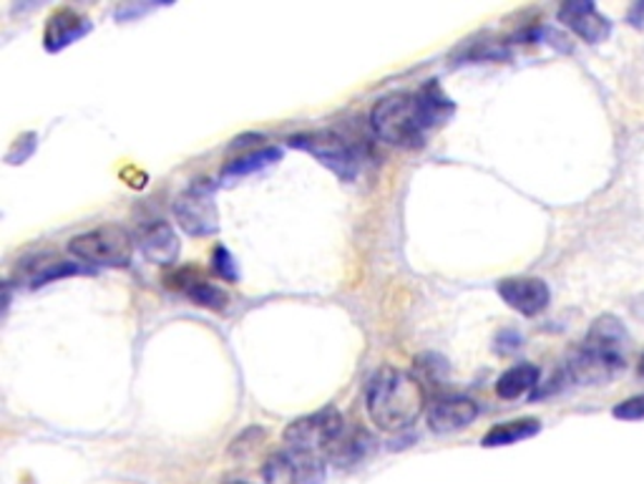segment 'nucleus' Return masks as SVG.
I'll return each mask as SVG.
<instances>
[{
    "mask_svg": "<svg viewBox=\"0 0 644 484\" xmlns=\"http://www.w3.org/2000/svg\"><path fill=\"white\" fill-rule=\"evenodd\" d=\"M451 114L453 101L436 81H430L418 92L390 94L380 99L370 111V129L388 147L421 149Z\"/></svg>",
    "mask_w": 644,
    "mask_h": 484,
    "instance_id": "f257e3e1",
    "label": "nucleus"
},
{
    "mask_svg": "<svg viewBox=\"0 0 644 484\" xmlns=\"http://www.w3.org/2000/svg\"><path fill=\"white\" fill-rule=\"evenodd\" d=\"M423 403H426V389L421 378L396 366L375 371L365 389V409L370 422L386 434L411 429L423 414Z\"/></svg>",
    "mask_w": 644,
    "mask_h": 484,
    "instance_id": "f03ea898",
    "label": "nucleus"
},
{
    "mask_svg": "<svg viewBox=\"0 0 644 484\" xmlns=\"http://www.w3.org/2000/svg\"><path fill=\"white\" fill-rule=\"evenodd\" d=\"M624 323L615 316L597 318L574 356L567 361L564 378L582 386L607 384L624 371Z\"/></svg>",
    "mask_w": 644,
    "mask_h": 484,
    "instance_id": "7ed1b4c3",
    "label": "nucleus"
},
{
    "mask_svg": "<svg viewBox=\"0 0 644 484\" xmlns=\"http://www.w3.org/2000/svg\"><path fill=\"white\" fill-rule=\"evenodd\" d=\"M69 253L86 265L104 268H129L134 257V240L121 225H101V228L81 232L71 238Z\"/></svg>",
    "mask_w": 644,
    "mask_h": 484,
    "instance_id": "20e7f679",
    "label": "nucleus"
},
{
    "mask_svg": "<svg viewBox=\"0 0 644 484\" xmlns=\"http://www.w3.org/2000/svg\"><path fill=\"white\" fill-rule=\"evenodd\" d=\"M290 147L303 149L307 155H313L323 167H328L332 174H338L340 180L353 182L363 169V152L357 144H353L338 132L323 129V132H305L295 134L290 140Z\"/></svg>",
    "mask_w": 644,
    "mask_h": 484,
    "instance_id": "39448f33",
    "label": "nucleus"
},
{
    "mask_svg": "<svg viewBox=\"0 0 644 484\" xmlns=\"http://www.w3.org/2000/svg\"><path fill=\"white\" fill-rule=\"evenodd\" d=\"M345 416L340 414L336 407H328L315 414L300 416L284 429V441L288 447L313 451V455L323 457L325 462H330V455L336 451L342 434L348 432Z\"/></svg>",
    "mask_w": 644,
    "mask_h": 484,
    "instance_id": "423d86ee",
    "label": "nucleus"
},
{
    "mask_svg": "<svg viewBox=\"0 0 644 484\" xmlns=\"http://www.w3.org/2000/svg\"><path fill=\"white\" fill-rule=\"evenodd\" d=\"M177 225L186 235L207 238L219 230V213L215 205V184L197 180L190 184L174 202Z\"/></svg>",
    "mask_w": 644,
    "mask_h": 484,
    "instance_id": "0eeeda50",
    "label": "nucleus"
},
{
    "mask_svg": "<svg viewBox=\"0 0 644 484\" xmlns=\"http://www.w3.org/2000/svg\"><path fill=\"white\" fill-rule=\"evenodd\" d=\"M328 477V462L313 451L284 447L263 467L265 484H323Z\"/></svg>",
    "mask_w": 644,
    "mask_h": 484,
    "instance_id": "6e6552de",
    "label": "nucleus"
},
{
    "mask_svg": "<svg viewBox=\"0 0 644 484\" xmlns=\"http://www.w3.org/2000/svg\"><path fill=\"white\" fill-rule=\"evenodd\" d=\"M496 290L509 308L528 318L544 313L551 301L549 286L542 278H507L496 286Z\"/></svg>",
    "mask_w": 644,
    "mask_h": 484,
    "instance_id": "1a4fd4ad",
    "label": "nucleus"
},
{
    "mask_svg": "<svg viewBox=\"0 0 644 484\" xmlns=\"http://www.w3.org/2000/svg\"><path fill=\"white\" fill-rule=\"evenodd\" d=\"M559 21L567 28H572L579 38H584L586 44H602L611 34L607 15H602L599 8L590 0H569L559 8Z\"/></svg>",
    "mask_w": 644,
    "mask_h": 484,
    "instance_id": "9d476101",
    "label": "nucleus"
},
{
    "mask_svg": "<svg viewBox=\"0 0 644 484\" xmlns=\"http://www.w3.org/2000/svg\"><path fill=\"white\" fill-rule=\"evenodd\" d=\"M478 419V403L469 397H443L428 409V426L436 434H451L466 429Z\"/></svg>",
    "mask_w": 644,
    "mask_h": 484,
    "instance_id": "9b49d317",
    "label": "nucleus"
},
{
    "mask_svg": "<svg viewBox=\"0 0 644 484\" xmlns=\"http://www.w3.org/2000/svg\"><path fill=\"white\" fill-rule=\"evenodd\" d=\"M92 34V21L86 15L73 11V8H61L48 19L44 28V46L48 53H59L63 48Z\"/></svg>",
    "mask_w": 644,
    "mask_h": 484,
    "instance_id": "f8f14e48",
    "label": "nucleus"
},
{
    "mask_svg": "<svg viewBox=\"0 0 644 484\" xmlns=\"http://www.w3.org/2000/svg\"><path fill=\"white\" fill-rule=\"evenodd\" d=\"M138 247H142V255L154 265H174L179 257V238L177 232L171 230V225L165 220L146 222L142 230H138Z\"/></svg>",
    "mask_w": 644,
    "mask_h": 484,
    "instance_id": "ddd939ff",
    "label": "nucleus"
},
{
    "mask_svg": "<svg viewBox=\"0 0 644 484\" xmlns=\"http://www.w3.org/2000/svg\"><path fill=\"white\" fill-rule=\"evenodd\" d=\"M169 282L179 290V293H184L186 298H190L192 303L202 305V308L224 311L227 303H230V295H227L222 288H217L215 282L194 276V270L179 273V276L169 278Z\"/></svg>",
    "mask_w": 644,
    "mask_h": 484,
    "instance_id": "4468645a",
    "label": "nucleus"
},
{
    "mask_svg": "<svg viewBox=\"0 0 644 484\" xmlns=\"http://www.w3.org/2000/svg\"><path fill=\"white\" fill-rule=\"evenodd\" d=\"M84 273H92L84 268L81 263H71V261H59V257H38L36 263L23 265V280L28 282L31 288L46 286V282L66 278V276H84Z\"/></svg>",
    "mask_w": 644,
    "mask_h": 484,
    "instance_id": "2eb2a0df",
    "label": "nucleus"
},
{
    "mask_svg": "<svg viewBox=\"0 0 644 484\" xmlns=\"http://www.w3.org/2000/svg\"><path fill=\"white\" fill-rule=\"evenodd\" d=\"M373 437L361 426H348V432L342 434V439L338 441L336 451L330 455V462L328 464H336V467H353V464H361L368 459V455L373 451Z\"/></svg>",
    "mask_w": 644,
    "mask_h": 484,
    "instance_id": "dca6fc26",
    "label": "nucleus"
},
{
    "mask_svg": "<svg viewBox=\"0 0 644 484\" xmlns=\"http://www.w3.org/2000/svg\"><path fill=\"white\" fill-rule=\"evenodd\" d=\"M539 376H542V371H539V366H534V363H517V366L507 368L499 376V382H496V394H499V399L513 401V399L524 397V394H528L532 389H536Z\"/></svg>",
    "mask_w": 644,
    "mask_h": 484,
    "instance_id": "f3484780",
    "label": "nucleus"
},
{
    "mask_svg": "<svg viewBox=\"0 0 644 484\" xmlns=\"http://www.w3.org/2000/svg\"><path fill=\"white\" fill-rule=\"evenodd\" d=\"M542 432L539 419H517V422H503L491 426L481 439V447L496 449V447H509V444L532 439Z\"/></svg>",
    "mask_w": 644,
    "mask_h": 484,
    "instance_id": "a211bd4d",
    "label": "nucleus"
},
{
    "mask_svg": "<svg viewBox=\"0 0 644 484\" xmlns=\"http://www.w3.org/2000/svg\"><path fill=\"white\" fill-rule=\"evenodd\" d=\"M280 157H282V152L275 149V147L257 149V152H252V155H244L240 159L230 161V165L222 169V177H224V180H230V177H244V174L259 172V169L275 165V161Z\"/></svg>",
    "mask_w": 644,
    "mask_h": 484,
    "instance_id": "6ab92c4d",
    "label": "nucleus"
},
{
    "mask_svg": "<svg viewBox=\"0 0 644 484\" xmlns=\"http://www.w3.org/2000/svg\"><path fill=\"white\" fill-rule=\"evenodd\" d=\"M211 270L217 273L219 278L227 280V282H238L240 280V270H238V263H234L232 253L222 245H217L211 250Z\"/></svg>",
    "mask_w": 644,
    "mask_h": 484,
    "instance_id": "aec40b11",
    "label": "nucleus"
},
{
    "mask_svg": "<svg viewBox=\"0 0 644 484\" xmlns=\"http://www.w3.org/2000/svg\"><path fill=\"white\" fill-rule=\"evenodd\" d=\"M611 414L622 419V422H640V419H644V394H637V397L617 403V407L611 409Z\"/></svg>",
    "mask_w": 644,
    "mask_h": 484,
    "instance_id": "412c9836",
    "label": "nucleus"
},
{
    "mask_svg": "<svg viewBox=\"0 0 644 484\" xmlns=\"http://www.w3.org/2000/svg\"><path fill=\"white\" fill-rule=\"evenodd\" d=\"M630 23L637 28H644V3H637L630 11Z\"/></svg>",
    "mask_w": 644,
    "mask_h": 484,
    "instance_id": "4be33fe9",
    "label": "nucleus"
},
{
    "mask_svg": "<svg viewBox=\"0 0 644 484\" xmlns=\"http://www.w3.org/2000/svg\"><path fill=\"white\" fill-rule=\"evenodd\" d=\"M640 374H642V376H644V359H642V361H640Z\"/></svg>",
    "mask_w": 644,
    "mask_h": 484,
    "instance_id": "5701e85b",
    "label": "nucleus"
},
{
    "mask_svg": "<svg viewBox=\"0 0 644 484\" xmlns=\"http://www.w3.org/2000/svg\"><path fill=\"white\" fill-rule=\"evenodd\" d=\"M232 484H247V482H232Z\"/></svg>",
    "mask_w": 644,
    "mask_h": 484,
    "instance_id": "b1692460",
    "label": "nucleus"
}]
</instances>
